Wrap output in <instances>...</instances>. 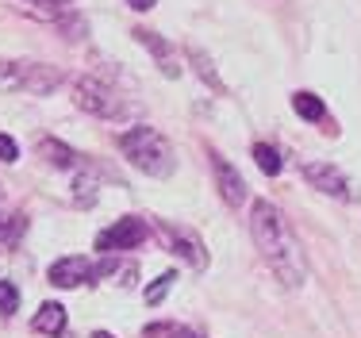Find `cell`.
Wrapping results in <instances>:
<instances>
[{
    "instance_id": "20",
    "label": "cell",
    "mask_w": 361,
    "mask_h": 338,
    "mask_svg": "<svg viewBox=\"0 0 361 338\" xmlns=\"http://www.w3.org/2000/svg\"><path fill=\"white\" fill-rule=\"evenodd\" d=\"M0 162H4V166H12V162H20V146H16L8 135H0Z\"/></svg>"
},
{
    "instance_id": "7",
    "label": "cell",
    "mask_w": 361,
    "mask_h": 338,
    "mask_svg": "<svg viewBox=\"0 0 361 338\" xmlns=\"http://www.w3.org/2000/svg\"><path fill=\"white\" fill-rule=\"evenodd\" d=\"M304 181L312 188H319L323 196H334V200H350V181L346 173H342L338 166H331V162H307L304 166Z\"/></svg>"
},
{
    "instance_id": "12",
    "label": "cell",
    "mask_w": 361,
    "mask_h": 338,
    "mask_svg": "<svg viewBox=\"0 0 361 338\" xmlns=\"http://www.w3.org/2000/svg\"><path fill=\"white\" fill-rule=\"evenodd\" d=\"M39 154L50 162V166H58V169H73L77 166V150H73V146H66V143H58V138H42Z\"/></svg>"
},
{
    "instance_id": "8",
    "label": "cell",
    "mask_w": 361,
    "mask_h": 338,
    "mask_svg": "<svg viewBox=\"0 0 361 338\" xmlns=\"http://www.w3.org/2000/svg\"><path fill=\"white\" fill-rule=\"evenodd\" d=\"M212 173H216V188H219L223 204H227V207H243V200H246V181H243V173H238V169L231 166L223 154H216V150H212Z\"/></svg>"
},
{
    "instance_id": "14",
    "label": "cell",
    "mask_w": 361,
    "mask_h": 338,
    "mask_svg": "<svg viewBox=\"0 0 361 338\" xmlns=\"http://www.w3.org/2000/svg\"><path fill=\"white\" fill-rule=\"evenodd\" d=\"M292 111H296L300 119H307V123H323L326 119V108L315 92H296V97H292Z\"/></svg>"
},
{
    "instance_id": "17",
    "label": "cell",
    "mask_w": 361,
    "mask_h": 338,
    "mask_svg": "<svg viewBox=\"0 0 361 338\" xmlns=\"http://www.w3.org/2000/svg\"><path fill=\"white\" fill-rule=\"evenodd\" d=\"M173 281H177V273H161L158 281H154L150 289L142 292V296H146V304H150V308H154V304H161V300H166V292L173 289Z\"/></svg>"
},
{
    "instance_id": "15",
    "label": "cell",
    "mask_w": 361,
    "mask_h": 338,
    "mask_svg": "<svg viewBox=\"0 0 361 338\" xmlns=\"http://www.w3.org/2000/svg\"><path fill=\"white\" fill-rule=\"evenodd\" d=\"M254 162H257V169H262L265 177H277V173L285 169V162H281V154L273 150L269 143H254Z\"/></svg>"
},
{
    "instance_id": "11",
    "label": "cell",
    "mask_w": 361,
    "mask_h": 338,
    "mask_svg": "<svg viewBox=\"0 0 361 338\" xmlns=\"http://www.w3.org/2000/svg\"><path fill=\"white\" fill-rule=\"evenodd\" d=\"M31 323H35L39 334H62L66 331V308L54 304V300H47V304L35 311V319H31Z\"/></svg>"
},
{
    "instance_id": "3",
    "label": "cell",
    "mask_w": 361,
    "mask_h": 338,
    "mask_svg": "<svg viewBox=\"0 0 361 338\" xmlns=\"http://www.w3.org/2000/svg\"><path fill=\"white\" fill-rule=\"evenodd\" d=\"M154 231H158L161 246H166L173 258L188 262L192 270H208V246H204V239L196 235L192 227H180V223L158 219V223H154Z\"/></svg>"
},
{
    "instance_id": "19",
    "label": "cell",
    "mask_w": 361,
    "mask_h": 338,
    "mask_svg": "<svg viewBox=\"0 0 361 338\" xmlns=\"http://www.w3.org/2000/svg\"><path fill=\"white\" fill-rule=\"evenodd\" d=\"M20 311V289L12 281H0V315H16Z\"/></svg>"
},
{
    "instance_id": "23",
    "label": "cell",
    "mask_w": 361,
    "mask_h": 338,
    "mask_svg": "<svg viewBox=\"0 0 361 338\" xmlns=\"http://www.w3.org/2000/svg\"><path fill=\"white\" fill-rule=\"evenodd\" d=\"M35 4H50V8H58V4H70V0H35Z\"/></svg>"
},
{
    "instance_id": "4",
    "label": "cell",
    "mask_w": 361,
    "mask_h": 338,
    "mask_svg": "<svg viewBox=\"0 0 361 338\" xmlns=\"http://www.w3.org/2000/svg\"><path fill=\"white\" fill-rule=\"evenodd\" d=\"M73 104L81 111H89V116H100V119L123 116V100H119L104 81H97V77H77L73 81Z\"/></svg>"
},
{
    "instance_id": "18",
    "label": "cell",
    "mask_w": 361,
    "mask_h": 338,
    "mask_svg": "<svg viewBox=\"0 0 361 338\" xmlns=\"http://www.w3.org/2000/svg\"><path fill=\"white\" fill-rule=\"evenodd\" d=\"M73 188H77V193H73L77 207H89V204H97V181H92V177H85V173H81V177L73 181Z\"/></svg>"
},
{
    "instance_id": "1",
    "label": "cell",
    "mask_w": 361,
    "mask_h": 338,
    "mask_svg": "<svg viewBox=\"0 0 361 338\" xmlns=\"http://www.w3.org/2000/svg\"><path fill=\"white\" fill-rule=\"evenodd\" d=\"M250 235L262 250V258L269 262V270L277 273V281L285 289H300L307 281V262L300 254V242L292 239L285 227V215L277 212L269 200H254L250 207Z\"/></svg>"
},
{
    "instance_id": "10",
    "label": "cell",
    "mask_w": 361,
    "mask_h": 338,
    "mask_svg": "<svg viewBox=\"0 0 361 338\" xmlns=\"http://www.w3.org/2000/svg\"><path fill=\"white\" fill-rule=\"evenodd\" d=\"M131 35L142 42L146 50H150L154 58H158V69H161V73H166V77H180V69H185V66H180V58H177L173 42H166L161 35H154V31H146V28H135Z\"/></svg>"
},
{
    "instance_id": "13",
    "label": "cell",
    "mask_w": 361,
    "mask_h": 338,
    "mask_svg": "<svg viewBox=\"0 0 361 338\" xmlns=\"http://www.w3.org/2000/svg\"><path fill=\"white\" fill-rule=\"evenodd\" d=\"M188 62H192V69H196V77H200L208 89H216V92H227V85L219 81V73H216V66H212V58L204 54L200 47H188Z\"/></svg>"
},
{
    "instance_id": "6",
    "label": "cell",
    "mask_w": 361,
    "mask_h": 338,
    "mask_svg": "<svg viewBox=\"0 0 361 338\" xmlns=\"http://www.w3.org/2000/svg\"><path fill=\"white\" fill-rule=\"evenodd\" d=\"M62 81H66V73L58 66L23 62L20 58V92H27V97H50V92H58Z\"/></svg>"
},
{
    "instance_id": "2",
    "label": "cell",
    "mask_w": 361,
    "mask_h": 338,
    "mask_svg": "<svg viewBox=\"0 0 361 338\" xmlns=\"http://www.w3.org/2000/svg\"><path fill=\"white\" fill-rule=\"evenodd\" d=\"M119 150H123V158L131 162L135 169L150 173V177H169L173 173V146L166 143V135L154 131V127H127L123 135H119Z\"/></svg>"
},
{
    "instance_id": "16",
    "label": "cell",
    "mask_w": 361,
    "mask_h": 338,
    "mask_svg": "<svg viewBox=\"0 0 361 338\" xmlns=\"http://www.w3.org/2000/svg\"><path fill=\"white\" fill-rule=\"evenodd\" d=\"M0 92H20V58H0Z\"/></svg>"
},
{
    "instance_id": "21",
    "label": "cell",
    "mask_w": 361,
    "mask_h": 338,
    "mask_svg": "<svg viewBox=\"0 0 361 338\" xmlns=\"http://www.w3.org/2000/svg\"><path fill=\"white\" fill-rule=\"evenodd\" d=\"M135 277H139V270H135V265H127V270H123V281H119V284H123V289H131Z\"/></svg>"
},
{
    "instance_id": "5",
    "label": "cell",
    "mask_w": 361,
    "mask_h": 338,
    "mask_svg": "<svg viewBox=\"0 0 361 338\" xmlns=\"http://www.w3.org/2000/svg\"><path fill=\"white\" fill-rule=\"evenodd\" d=\"M146 235H150V223L139 219V215H127V219L111 223V227H104L97 235V250L100 254H119V250H135L142 246Z\"/></svg>"
},
{
    "instance_id": "24",
    "label": "cell",
    "mask_w": 361,
    "mask_h": 338,
    "mask_svg": "<svg viewBox=\"0 0 361 338\" xmlns=\"http://www.w3.org/2000/svg\"><path fill=\"white\" fill-rule=\"evenodd\" d=\"M92 338H116V334H108V331H92Z\"/></svg>"
},
{
    "instance_id": "9",
    "label": "cell",
    "mask_w": 361,
    "mask_h": 338,
    "mask_svg": "<svg viewBox=\"0 0 361 338\" xmlns=\"http://www.w3.org/2000/svg\"><path fill=\"white\" fill-rule=\"evenodd\" d=\"M47 277H50V284H58V289H77V284H85V281L97 277V265H92L89 258H81V254H70V258H58Z\"/></svg>"
},
{
    "instance_id": "22",
    "label": "cell",
    "mask_w": 361,
    "mask_h": 338,
    "mask_svg": "<svg viewBox=\"0 0 361 338\" xmlns=\"http://www.w3.org/2000/svg\"><path fill=\"white\" fill-rule=\"evenodd\" d=\"M127 4H131L135 12H146V8H154V0H127Z\"/></svg>"
}]
</instances>
